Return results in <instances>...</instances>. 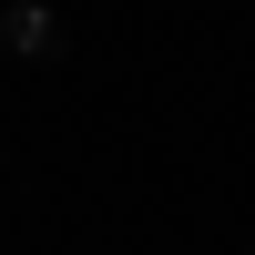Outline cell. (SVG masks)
Masks as SVG:
<instances>
[{
  "label": "cell",
  "instance_id": "1",
  "mask_svg": "<svg viewBox=\"0 0 255 255\" xmlns=\"http://www.w3.org/2000/svg\"><path fill=\"white\" fill-rule=\"evenodd\" d=\"M0 51L10 61H61L72 51V20H61L51 0H10V10H0Z\"/></svg>",
  "mask_w": 255,
  "mask_h": 255
}]
</instances>
